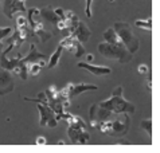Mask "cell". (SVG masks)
<instances>
[{"label": "cell", "mask_w": 160, "mask_h": 153, "mask_svg": "<svg viewBox=\"0 0 160 153\" xmlns=\"http://www.w3.org/2000/svg\"><path fill=\"white\" fill-rule=\"evenodd\" d=\"M136 27L140 30H144V31H149L151 28H152V22H151V19H139L136 20Z\"/></svg>", "instance_id": "7402d4cb"}, {"label": "cell", "mask_w": 160, "mask_h": 153, "mask_svg": "<svg viewBox=\"0 0 160 153\" xmlns=\"http://www.w3.org/2000/svg\"><path fill=\"white\" fill-rule=\"evenodd\" d=\"M38 144V145H46L47 144V140L46 138H44L43 136H39V137H37V141H35Z\"/></svg>", "instance_id": "83f0119b"}, {"label": "cell", "mask_w": 160, "mask_h": 153, "mask_svg": "<svg viewBox=\"0 0 160 153\" xmlns=\"http://www.w3.org/2000/svg\"><path fill=\"white\" fill-rule=\"evenodd\" d=\"M39 15H41L42 20H46L50 24H54V26H55L57 22L61 19V17L55 13L54 8H52L51 6H47V7H44V8H41V10H39Z\"/></svg>", "instance_id": "5bb4252c"}, {"label": "cell", "mask_w": 160, "mask_h": 153, "mask_svg": "<svg viewBox=\"0 0 160 153\" xmlns=\"http://www.w3.org/2000/svg\"><path fill=\"white\" fill-rule=\"evenodd\" d=\"M11 34H12V28H11V27H0V42H2L3 39L8 38Z\"/></svg>", "instance_id": "484cf974"}, {"label": "cell", "mask_w": 160, "mask_h": 153, "mask_svg": "<svg viewBox=\"0 0 160 153\" xmlns=\"http://www.w3.org/2000/svg\"><path fill=\"white\" fill-rule=\"evenodd\" d=\"M93 59H94V57H93V55H90V54H89V55H88V61H93Z\"/></svg>", "instance_id": "4dcf8cb0"}, {"label": "cell", "mask_w": 160, "mask_h": 153, "mask_svg": "<svg viewBox=\"0 0 160 153\" xmlns=\"http://www.w3.org/2000/svg\"><path fill=\"white\" fill-rule=\"evenodd\" d=\"M109 2H110V3H113V2H114V0H109Z\"/></svg>", "instance_id": "e575fe53"}, {"label": "cell", "mask_w": 160, "mask_h": 153, "mask_svg": "<svg viewBox=\"0 0 160 153\" xmlns=\"http://www.w3.org/2000/svg\"><path fill=\"white\" fill-rule=\"evenodd\" d=\"M26 11V4L19 2V0H6L3 7V12L8 19L14 20V17L16 16V13L24 12Z\"/></svg>", "instance_id": "30bf717a"}, {"label": "cell", "mask_w": 160, "mask_h": 153, "mask_svg": "<svg viewBox=\"0 0 160 153\" xmlns=\"http://www.w3.org/2000/svg\"><path fill=\"white\" fill-rule=\"evenodd\" d=\"M2 52H3V43L0 42V55H2Z\"/></svg>", "instance_id": "1f68e13d"}, {"label": "cell", "mask_w": 160, "mask_h": 153, "mask_svg": "<svg viewBox=\"0 0 160 153\" xmlns=\"http://www.w3.org/2000/svg\"><path fill=\"white\" fill-rule=\"evenodd\" d=\"M140 126L143 128L145 132H148V133L151 134V133H152V120H151V118H148V120H143V121L140 122Z\"/></svg>", "instance_id": "d4e9b609"}, {"label": "cell", "mask_w": 160, "mask_h": 153, "mask_svg": "<svg viewBox=\"0 0 160 153\" xmlns=\"http://www.w3.org/2000/svg\"><path fill=\"white\" fill-rule=\"evenodd\" d=\"M65 20L68 24V32L72 34L73 31L77 28V26L79 24V19L77 16V13L73 11H65Z\"/></svg>", "instance_id": "e0dca14e"}, {"label": "cell", "mask_w": 160, "mask_h": 153, "mask_svg": "<svg viewBox=\"0 0 160 153\" xmlns=\"http://www.w3.org/2000/svg\"><path fill=\"white\" fill-rule=\"evenodd\" d=\"M14 87H15V83H14V79H12L11 71L3 69L0 66V96L11 93Z\"/></svg>", "instance_id": "8fae6325"}, {"label": "cell", "mask_w": 160, "mask_h": 153, "mask_svg": "<svg viewBox=\"0 0 160 153\" xmlns=\"http://www.w3.org/2000/svg\"><path fill=\"white\" fill-rule=\"evenodd\" d=\"M42 69L43 67H41L38 63H31V65H28V74L35 76V75H38L39 73H41Z\"/></svg>", "instance_id": "cb8c5ba5"}, {"label": "cell", "mask_w": 160, "mask_h": 153, "mask_svg": "<svg viewBox=\"0 0 160 153\" xmlns=\"http://www.w3.org/2000/svg\"><path fill=\"white\" fill-rule=\"evenodd\" d=\"M19 2H22V3H24V4H26V2H27V0H19Z\"/></svg>", "instance_id": "836d02e7"}, {"label": "cell", "mask_w": 160, "mask_h": 153, "mask_svg": "<svg viewBox=\"0 0 160 153\" xmlns=\"http://www.w3.org/2000/svg\"><path fill=\"white\" fill-rule=\"evenodd\" d=\"M61 46L63 47V50H68L69 52H73L75 58H81L86 54L85 47L82 46V43L74 37L73 34H69L68 37H65L61 42Z\"/></svg>", "instance_id": "52a82bcc"}, {"label": "cell", "mask_w": 160, "mask_h": 153, "mask_svg": "<svg viewBox=\"0 0 160 153\" xmlns=\"http://www.w3.org/2000/svg\"><path fill=\"white\" fill-rule=\"evenodd\" d=\"M0 2H2V0H0Z\"/></svg>", "instance_id": "d590c367"}, {"label": "cell", "mask_w": 160, "mask_h": 153, "mask_svg": "<svg viewBox=\"0 0 160 153\" xmlns=\"http://www.w3.org/2000/svg\"><path fill=\"white\" fill-rule=\"evenodd\" d=\"M137 70H139V73H140V74H145L147 71H148V67H147V65H140Z\"/></svg>", "instance_id": "f546056e"}, {"label": "cell", "mask_w": 160, "mask_h": 153, "mask_svg": "<svg viewBox=\"0 0 160 153\" xmlns=\"http://www.w3.org/2000/svg\"><path fill=\"white\" fill-rule=\"evenodd\" d=\"M62 51H63V47L59 46L57 47V50H55V52L52 54V55L48 58V61H47V67H50V69H54V67L59 63V59H61V54H62Z\"/></svg>", "instance_id": "ffe728a7"}, {"label": "cell", "mask_w": 160, "mask_h": 153, "mask_svg": "<svg viewBox=\"0 0 160 153\" xmlns=\"http://www.w3.org/2000/svg\"><path fill=\"white\" fill-rule=\"evenodd\" d=\"M0 58H2V63H0V66L3 67V69H6V70H8V71H12L15 69V67L20 63V59L23 57L22 55H18L16 58H8L7 55H0Z\"/></svg>", "instance_id": "2e32d148"}, {"label": "cell", "mask_w": 160, "mask_h": 153, "mask_svg": "<svg viewBox=\"0 0 160 153\" xmlns=\"http://www.w3.org/2000/svg\"><path fill=\"white\" fill-rule=\"evenodd\" d=\"M77 66L79 67V69H85L88 70L90 74L93 75H108L112 73V69L108 66H97V65H92L89 63V62H79V63H77Z\"/></svg>", "instance_id": "4fadbf2b"}, {"label": "cell", "mask_w": 160, "mask_h": 153, "mask_svg": "<svg viewBox=\"0 0 160 153\" xmlns=\"http://www.w3.org/2000/svg\"><path fill=\"white\" fill-rule=\"evenodd\" d=\"M131 120L128 117V113H120L117 118H110L106 121H100L97 129L101 133L108 134L112 137H124L129 130Z\"/></svg>", "instance_id": "7a4b0ae2"}, {"label": "cell", "mask_w": 160, "mask_h": 153, "mask_svg": "<svg viewBox=\"0 0 160 153\" xmlns=\"http://www.w3.org/2000/svg\"><path fill=\"white\" fill-rule=\"evenodd\" d=\"M58 93H59V89L57 87V86H50L48 87L46 91H44V94H46V97H47V101H48V103L50 102H54V101H57L59 98V96H58Z\"/></svg>", "instance_id": "44dd1931"}, {"label": "cell", "mask_w": 160, "mask_h": 153, "mask_svg": "<svg viewBox=\"0 0 160 153\" xmlns=\"http://www.w3.org/2000/svg\"><path fill=\"white\" fill-rule=\"evenodd\" d=\"M47 61H48V57L43 52H39L37 50V46L34 43H31L30 46V51L26 57L22 58V62L26 65H31V63H38L41 67L47 66Z\"/></svg>", "instance_id": "9c48e42d"}, {"label": "cell", "mask_w": 160, "mask_h": 153, "mask_svg": "<svg viewBox=\"0 0 160 153\" xmlns=\"http://www.w3.org/2000/svg\"><path fill=\"white\" fill-rule=\"evenodd\" d=\"M72 34L79 40V42L83 44V43H86V42H88L89 38H90L92 31L88 28V26H86V24H83V23H81V22H79V24L77 26V28H75Z\"/></svg>", "instance_id": "9a60e30c"}, {"label": "cell", "mask_w": 160, "mask_h": 153, "mask_svg": "<svg viewBox=\"0 0 160 153\" xmlns=\"http://www.w3.org/2000/svg\"><path fill=\"white\" fill-rule=\"evenodd\" d=\"M14 20L16 22V27H27L28 26L27 17H26L24 15H22V12H20V15H16L14 17Z\"/></svg>", "instance_id": "603a6c76"}, {"label": "cell", "mask_w": 160, "mask_h": 153, "mask_svg": "<svg viewBox=\"0 0 160 153\" xmlns=\"http://www.w3.org/2000/svg\"><path fill=\"white\" fill-rule=\"evenodd\" d=\"M98 51L102 57L118 61L120 63H128L133 58V54H131L122 44H112L108 42H102L98 44Z\"/></svg>", "instance_id": "5b68a950"}, {"label": "cell", "mask_w": 160, "mask_h": 153, "mask_svg": "<svg viewBox=\"0 0 160 153\" xmlns=\"http://www.w3.org/2000/svg\"><path fill=\"white\" fill-rule=\"evenodd\" d=\"M98 106L108 109L110 111H113L114 114H120V113H135L136 111V106L132 102L127 101L122 97V87L118 86L114 89V91L112 93V97L109 100H105L98 103Z\"/></svg>", "instance_id": "3957f363"}, {"label": "cell", "mask_w": 160, "mask_h": 153, "mask_svg": "<svg viewBox=\"0 0 160 153\" xmlns=\"http://www.w3.org/2000/svg\"><path fill=\"white\" fill-rule=\"evenodd\" d=\"M104 40L108 43H112V44H122L117 32H116V30H114L113 27H110V28H108L104 32Z\"/></svg>", "instance_id": "ac0fdd59"}, {"label": "cell", "mask_w": 160, "mask_h": 153, "mask_svg": "<svg viewBox=\"0 0 160 153\" xmlns=\"http://www.w3.org/2000/svg\"><path fill=\"white\" fill-rule=\"evenodd\" d=\"M114 117V113L110 111L108 109H104V107L97 105H92L90 106V120H96V121H106V120H110Z\"/></svg>", "instance_id": "7c38bea8"}, {"label": "cell", "mask_w": 160, "mask_h": 153, "mask_svg": "<svg viewBox=\"0 0 160 153\" xmlns=\"http://www.w3.org/2000/svg\"><path fill=\"white\" fill-rule=\"evenodd\" d=\"M92 3L93 0H86V7H85V12L88 17H92Z\"/></svg>", "instance_id": "4316f807"}, {"label": "cell", "mask_w": 160, "mask_h": 153, "mask_svg": "<svg viewBox=\"0 0 160 153\" xmlns=\"http://www.w3.org/2000/svg\"><path fill=\"white\" fill-rule=\"evenodd\" d=\"M12 74H15V75H18L19 78H22L23 81H26L28 78V65H26V63H23L22 62V59H20V63L18 65L14 70L11 71Z\"/></svg>", "instance_id": "d6986e66"}, {"label": "cell", "mask_w": 160, "mask_h": 153, "mask_svg": "<svg viewBox=\"0 0 160 153\" xmlns=\"http://www.w3.org/2000/svg\"><path fill=\"white\" fill-rule=\"evenodd\" d=\"M57 144H58V145H63V144H65V141H62V140H59V141H57Z\"/></svg>", "instance_id": "d6a6232c"}, {"label": "cell", "mask_w": 160, "mask_h": 153, "mask_svg": "<svg viewBox=\"0 0 160 153\" xmlns=\"http://www.w3.org/2000/svg\"><path fill=\"white\" fill-rule=\"evenodd\" d=\"M62 121L68 122V136L73 144L85 145L90 142V133H89L88 125L81 117L65 111L62 116Z\"/></svg>", "instance_id": "6da1fadb"}, {"label": "cell", "mask_w": 160, "mask_h": 153, "mask_svg": "<svg viewBox=\"0 0 160 153\" xmlns=\"http://www.w3.org/2000/svg\"><path fill=\"white\" fill-rule=\"evenodd\" d=\"M37 107L39 110V114H41V121H39V125L41 126H48V128H55L58 121L55 118V113L54 110L51 109L46 103H41L37 102Z\"/></svg>", "instance_id": "ba28073f"}, {"label": "cell", "mask_w": 160, "mask_h": 153, "mask_svg": "<svg viewBox=\"0 0 160 153\" xmlns=\"http://www.w3.org/2000/svg\"><path fill=\"white\" fill-rule=\"evenodd\" d=\"M27 22H28L30 31L32 32V35L41 43L47 42L48 39L52 38V34L48 32V31L44 28L42 17H41V15H39V10H38V8H30V10H28Z\"/></svg>", "instance_id": "8992f818"}, {"label": "cell", "mask_w": 160, "mask_h": 153, "mask_svg": "<svg viewBox=\"0 0 160 153\" xmlns=\"http://www.w3.org/2000/svg\"><path fill=\"white\" fill-rule=\"evenodd\" d=\"M55 13H57V15H58L59 17H61V19H65V11H63V8H55Z\"/></svg>", "instance_id": "f1b7e54d"}, {"label": "cell", "mask_w": 160, "mask_h": 153, "mask_svg": "<svg viewBox=\"0 0 160 153\" xmlns=\"http://www.w3.org/2000/svg\"><path fill=\"white\" fill-rule=\"evenodd\" d=\"M114 30H116V32L118 35L120 40H121L122 46L127 48L128 51L131 54H135L139 51L140 48V42L137 37L135 35V32L132 31V27L125 23V22H117V23H114Z\"/></svg>", "instance_id": "277c9868"}]
</instances>
